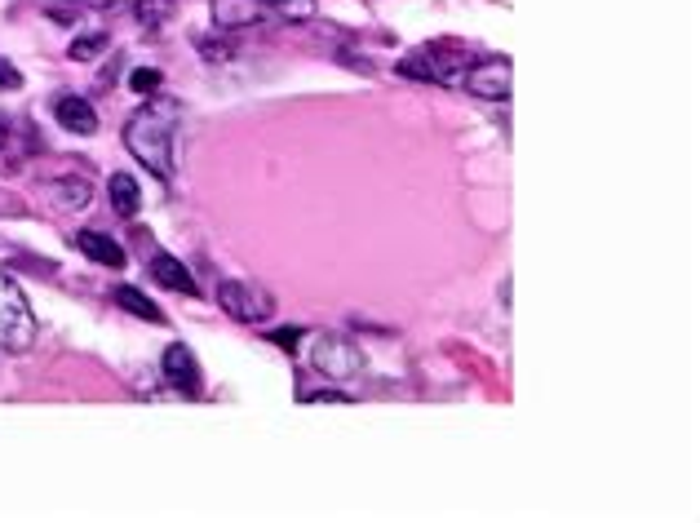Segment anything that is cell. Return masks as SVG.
Returning a JSON list of instances; mask_svg holds the SVG:
<instances>
[{"label": "cell", "mask_w": 700, "mask_h": 523, "mask_svg": "<svg viewBox=\"0 0 700 523\" xmlns=\"http://www.w3.org/2000/svg\"><path fill=\"white\" fill-rule=\"evenodd\" d=\"M0 147H5V125H0Z\"/></svg>", "instance_id": "cell-22"}, {"label": "cell", "mask_w": 700, "mask_h": 523, "mask_svg": "<svg viewBox=\"0 0 700 523\" xmlns=\"http://www.w3.org/2000/svg\"><path fill=\"white\" fill-rule=\"evenodd\" d=\"M271 14H275V23L302 27L315 18V0H271Z\"/></svg>", "instance_id": "cell-14"}, {"label": "cell", "mask_w": 700, "mask_h": 523, "mask_svg": "<svg viewBox=\"0 0 700 523\" xmlns=\"http://www.w3.org/2000/svg\"><path fill=\"white\" fill-rule=\"evenodd\" d=\"M218 302L226 306V315L240 324H262V320H271V311H275L271 293L253 289V284H240V280L218 284Z\"/></svg>", "instance_id": "cell-6"}, {"label": "cell", "mask_w": 700, "mask_h": 523, "mask_svg": "<svg viewBox=\"0 0 700 523\" xmlns=\"http://www.w3.org/2000/svg\"><path fill=\"white\" fill-rule=\"evenodd\" d=\"M182 107L178 98L151 94L147 107H138L125 125V147L138 164H147L156 178H173V138H178Z\"/></svg>", "instance_id": "cell-1"}, {"label": "cell", "mask_w": 700, "mask_h": 523, "mask_svg": "<svg viewBox=\"0 0 700 523\" xmlns=\"http://www.w3.org/2000/svg\"><path fill=\"white\" fill-rule=\"evenodd\" d=\"M111 302L125 306L129 315H138V320H147V324H164V311H160L156 302H151L147 293L133 289V284H116V289H111Z\"/></svg>", "instance_id": "cell-12"}, {"label": "cell", "mask_w": 700, "mask_h": 523, "mask_svg": "<svg viewBox=\"0 0 700 523\" xmlns=\"http://www.w3.org/2000/svg\"><path fill=\"white\" fill-rule=\"evenodd\" d=\"M54 116H58V125L71 129V133H98V111L89 107L85 98H58L54 102Z\"/></svg>", "instance_id": "cell-11"}, {"label": "cell", "mask_w": 700, "mask_h": 523, "mask_svg": "<svg viewBox=\"0 0 700 523\" xmlns=\"http://www.w3.org/2000/svg\"><path fill=\"white\" fill-rule=\"evenodd\" d=\"M302 399H306V404H324V399H328V404H333V399H342V404H346L350 395H342V391H328V386H324V391H306Z\"/></svg>", "instance_id": "cell-21"}, {"label": "cell", "mask_w": 700, "mask_h": 523, "mask_svg": "<svg viewBox=\"0 0 700 523\" xmlns=\"http://www.w3.org/2000/svg\"><path fill=\"white\" fill-rule=\"evenodd\" d=\"M71 244H76L89 262L107 266V271H120V266H125V249H120L111 235H102V231H76V235H71Z\"/></svg>", "instance_id": "cell-9"}, {"label": "cell", "mask_w": 700, "mask_h": 523, "mask_svg": "<svg viewBox=\"0 0 700 523\" xmlns=\"http://www.w3.org/2000/svg\"><path fill=\"white\" fill-rule=\"evenodd\" d=\"M164 377H169V386L173 391H182V395H200V364H195V355L187 351L182 342H173L169 351H164Z\"/></svg>", "instance_id": "cell-8"}, {"label": "cell", "mask_w": 700, "mask_h": 523, "mask_svg": "<svg viewBox=\"0 0 700 523\" xmlns=\"http://www.w3.org/2000/svg\"><path fill=\"white\" fill-rule=\"evenodd\" d=\"M311 360H315V368L324 377L346 382V377H355L359 368H364V351H359V342H350V337H342V333H324L315 342Z\"/></svg>", "instance_id": "cell-4"}, {"label": "cell", "mask_w": 700, "mask_h": 523, "mask_svg": "<svg viewBox=\"0 0 700 523\" xmlns=\"http://www.w3.org/2000/svg\"><path fill=\"white\" fill-rule=\"evenodd\" d=\"M466 67H470V58L457 54V49H448V45H426V49H413V54L399 63V76L430 80V85H461Z\"/></svg>", "instance_id": "cell-3"}, {"label": "cell", "mask_w": 700, "mask_h": 523, "mask_svg": "<svg viewBox=\"0 0 700 523\" xmlns=\"http://www.w3.org/2000/svg\"><path fill=\"white\" fill-rule=\"evenodd\" d=\"M54 191L63 196V204H71V209H85L89 204V182L85 178H63V182H54Z\"/></svg>", "instance_id": "cell-16"}, {"label": "cell", "mask_w": 700, "mask_h": 523, "mask_svg": "<svg viewBox=\"0 0 700 523\" xmlns=\"http://www.w3.org/2000/svg\"><path fill=\"white\" fill-rule=\"evenodd\" d=\"M302 337H306V328H280V333H271V342L280 346V351H297Z\"/></svg>", "instance_id": "cell-19"}, {"label": "cell", "mask_w": 700, "mask_h": 523, "mask_svg": "<svg viewBox=\"0 0 700 523\" xmlns=\"http://www.w3.org/2000/svg\"><path fill=\"white\" fill-rule=\"evenodd\" d=\"M151 280L164 284V289H173V293H187V297L200 293L195 280H191V271L173 258V253H156V258H151Z\"/></svg>", "instance_id": "cell-10"}, {"label": "cell", "mask_w": 700, "mask_h": 523, "mask_svg": "<svg viewBox=\"0 0 700 523\" xmlns=\"http://www.w3.org/2000/svg\"><path fill=\"white\" fill-rule=\"evenodd\" d=\"M107 49V36H80L76 45H71V58H94Z\"/></svg>", "instance_id": "cell-18"}, {"label": "cell", "mask_w": 700, "mask_h": 523, "mask_svg": "<svg viewBox=\"0 0 700 523\" xmlns=\"http://www.w3.org/2000/svg\"><path fill=\"white\" fill-rule=\"evenodd\" d=\"M257 23H275L271 5H262V0H218L213 5V27H222V32H240V27Z\"/></svg>", "instance_id": "cell-7"}, {"label": "cell", "mask_w": 700, "mask_h": 523, "mask_svg": "<svg viewBox=\"0 0 700 523\" xmlns=\"http://www.w3.org/2000/svg\"><path fill=\"white\" fill-rule=\"evenodd\" d=\"M169 14H173L169 0H138V23L151 27V32H156L160 23H169Z\"/></svg>", "instance_id": "cell-15"}, {"label": "cell", "mask_w": 700, "mask_h": 523, "mask_svg": "<svg viewBox=\"0 0 700 523\" xmlns=\"http://www.w3.org/2000/svg\"><path fill=\"white\" fill-rule=\"evenodd\" d=\"M23 85V71H18L9 58H0V89H18Z\"/></svg>", "instance_id": "cell-20"}, {"label": "cell", "mask_w": 700, "mask_h": 523, "mask_svg": "<svg viewBox=\"0 0 700 523\" xmlns=\"http://www.w3.org/2000/svg\"><path fill=\"white\" fill-rule=\"evenodd\" d=\"M160 85H164V76H160L156 67H138V71L129 76V89H133V94H142V98L160 94Z\"/></svg>", "instance_id": "cell-17"}, {"label": "cell", "mask_w": 700, "mask_h": 523, "mask_svg": "<svg viewBox=\"0 0 700 523\" xmlns=\"http://www.w3.org/2000/svg\"><path fill=\"white\" fill-rule=\"evenodd\" d=\"M510 80H514V67L510 58H483V63H470L466 76H461V89L475 94L483 102H506L510 98Z\"/></svg>", "instance_id": "cell-5"}, {"label": "cell", "mask_w": 700, "mask_h": 523, "mask_svg": "<svg viewBox=\"0 0 700 523\" xmlns=\"http://www.w3.org/2000/svg\"><path fill=\"white\" fill-rule=\"evenodd\" d=\"M36 342V315L27 306V293L18 289V280L0 275V351L23 355Z\"/></svg>", "instance_id": "cell-2"}, {"label": "cell", "mask_w": 700, "mask_h": 523, "mask_svg": "<svg viewBox=\"0 0 700 523\" xmlns=\"http://www.w3.org/2000/svg\"><path fill=\"white\" fill-rule=\"evenodd\" d=\"M107 196H111V209H116L120 218H133V213H138V204H142V191H138V182H133L129 173H111Z\"/></svg>", "instance_id": "cell-13"}]
</instances>
